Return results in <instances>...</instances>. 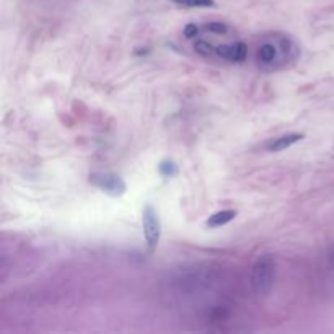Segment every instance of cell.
Returning a JSON list of instances; mask_svg holds the SVG:
<instances>
[{
    "label": "cell",
    "instance_id": "obj_5",
    "mask_svg": "<svg viewBox=\"0 0 334 334\" xmlns=\"http://www.w3.org/2000/svg\"><path fill=\"white\" fill-rule=\"evenodd\" d=\"M215 54L219 55V57L229 60V62H236V64H241L246 60V55H248V48L245 43H233V44H224V46H217L215 48Z\"/></svg>",
    "mask_w": 334,
    "mask_h": 334
},
{
    "label": "cell",
    "instance_id": "obj_10",
    "mask_svg": "<svg viewBox=\"0 0 334 334\" xmlns=\"http://www.w3.org/2000/svg\"><path fill=\"white\" fill-rule=\"evenodd\" d=\"M194 49L197 54L204 55V57H209V55H212L215 52V48L212 46V44L209 41H204V39H199V41L194 43Z\"/></svg>",
    "mask_w": 334,
    "mask_h": 334
},
{
    "label": "cell",
    "instance_id": "obj_13",
    "mask_svg": "<svg viewBox=\"0 0 334 334\" xmlns=\"http://www.w3.org/2000/svg\"><path fill=\"white\" fill-rule=\"evenodd\" d=\"M333 259H334V256H333Z\"/></svg>",
    "mask_w": 334,
    "mask_h": 334
},
{
    "label": "cell",
    "instance_id": "obj_6",
    "mask_svg": "<svg viewBox=\"0 0 334 334\" xmlns=\"http://www.w3.org/2000/svg\"><path fill=\"white\" fill-rule=\"evenodd\" d=\"M302 139H305V134L302 132H290V134H284L277 139H272L269 144L266 145V149L269 152H282L292 147L293 144L300 142Z\"/></svg>",
    "mask_w": 334,
    "mask_h": 334
},
{
    "label": "cell",
    "instance_id": "obj_8",
    "mask_svg": "<svg viewBox=\"0 0 334 334\" xmlns=\"http://www.w3.org/2000/svg\"><path fill=\"white\" fill-rule=\"evenodd\" d=\"M158 173L160 176H163V178L170 180V178H175V176L180 173V168L173 158H163L158 163Z\"/></svg>",
    "mask_w": 334,
    "mask_h": 334
},
{
    "label": "cell",
    "instance_id": "obj_9",
    "mask_svg": "<svg viewBox=\"0 0 334 334\" xmlns=\"http://www.w3.org/2000/svg\"><path fill=\"white\" fill-rule=\"evenodd\" d=\"M171 2L183 5V7H189V8H209V7H215L214 0H171Z\"/></svg>",
    "mask_w": 334,
    "mask_h": 334
},
{
    "label": "cell",
    "instance_id": "obj_11",
    "mask_svg": "<svg viewBox=\"0 0 334 334\" xmlns=\"http://www.w3.org/2000/svg\"><path fill=\"white\" fill-rule=\"evenodd\" d=\"M204 29L206 31L214 33V34H225L227 31H229V26L222 22H214V23H207L204 26Z\"/></svg>",
    "mask_w": 334,
    "mask_h": 334
},
{
    "label": "cell",
    "instance_id": "obj_3",
    "mask_svg": "<svg viewBox=\"0 0 334 334\" xmlns=\"http://www.w3.org/2000/svg\"><path fill=\"white\" fill-rule=\"evenodd\" d=\"M142 229H144V238L150 253H154L160 245L161 240V222L158 217V212L152 204H147L142 209Z\"/></svg>",
    "mask_w": 334,
    "mask_h": 334
},
{
    "label": "cell",
    "instance_id": "obj_7",
    "mask_svg": "<svg viewBox=\"0 0 334 334\" xmlns=\"http://www.w3.org/2000/svg\"><path fill=\"white\" fill-rule=\"evenodd\" d=\"M236 215H238V212L235 209L219 210V212H215V214H212L209 219L206 220V227H209V229H219V227H224L227 224H230L231 220H235Z\"/></svg>",
    "mask_w": 334,
    "mask_h": 334
},
{
    "label": "cell",
    "instance_id": "obj_1",
    "mask_svg": "<svg viewBox=\"0 0 334 334\" xmlns=\"http://www.w3.org/2000/svg\"><path fill=\"white\" fill-rule=\"evenodd\" d=\"M295 44L285 34H274L272 38L264 39L256 52V62L264 70H276L282 67L287 59L293 57Z\"/></svg>",
    "mask_w": 334,
    "mask_h": 334
},
{
    "label": "cell",
    "instance_id": "obj_12",
    "mask_svg": "<svg viewBox=\"0 0 334 334\" xmlns=\"http://www.w3.org/2000/svg\"><path fill=\"white\" fill-rule=\"evenodd\" d=\"M199 34V26H197L196 23H189V25H186L184 26V36L191 39V38H194Z\"/></svg>",
    "mask_w": 334,
    "mask_h": 334
},
{
    "label": "cell",
    "instance_id": "obj_4",
    "mask_svg": "<svg viewBox=\"0 0 334 334\" xmlns=\"http://www.w3.org/2000/svg\"><path fill=\"white\" fill-rule=\"evenodd\" d=\"M90 183L109 197H121L128 191L126 181L116 173H93L90 175Z\"/></svg>",
    "mask_w": 334,
    "mask_h": 334
},
{
    "label": "cell",
    "instance_id": "obj_2",
    "mask_svg": "<svg viewBox=\"0 0 334 334\" xmlns=\"http://www.w3.org/2000/svg\"><path fill=\"white\" fill-rule=\"evenodd\" d=\"M276 259L272 255H261L251 267L250 284L251 290L257 297H267L274 287Z\"/></svg>",
    "mask_w": 334,
    "mask_h": 334
}]
</instances>
